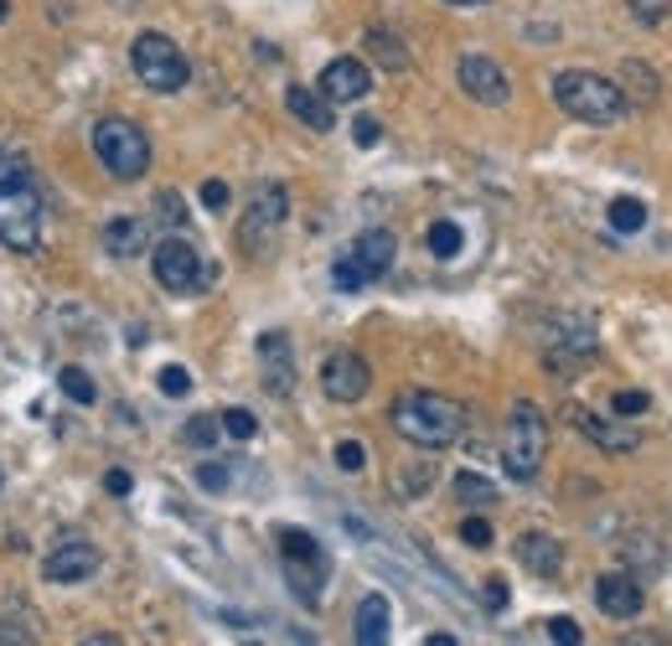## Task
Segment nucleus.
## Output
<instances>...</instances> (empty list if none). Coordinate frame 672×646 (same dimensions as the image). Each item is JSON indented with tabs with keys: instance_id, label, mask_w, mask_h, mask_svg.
Listing matches in <instances>:
<instances>
[{
	"instance_id": "nucleus-24",
	"label": "nucleus",
	"mask_w": 672,
	"mask_h": 646,
	"mask_svg": "<svg viewBox=\"0 0 672 646\" xmlns=\"http://www.w3.org/2000/svg\"><path fill=\"white\" fill-rule=\"evenodd\" d=\"M424 243H430V254L435 259H455L460 254V243H466V234H460V223H430V234H424Z\"/></svg>"
},
{
	"instance_id": "nucleus-6",
	"label": "nucleus",
	"mask_w": 672,
	"mask_h": 646,
	"mask_svg": "<svg viewBox=\"0 0 672 646\" xmlns=\"http://www.w3.org/2000/svg\"><path fill=\"white\" fill-rule=\"evenodd\" d=\"M543 455H549V424H543L538 404H513L507 434H502V466H507V476L513 481H533Z\"/></svg>"
},
{
	"instance_id": "nucleus-12",
	"label": "nucleus",
	"mask_w": 672,
	"mask_h": 646,
	"mask_svg": "<svg viewBox=\"0 0 672 646\" xmlns=\"http://www.w3.org/2000/svg\"><path fill=\"white\" fill-rule=\"evenodd\" d=\"M321 388H326L332 404H357L362 393L373 388V368H368L357 352H332L326 357V368H321Z\"/></svg>"
},
{
	"instance_id": "nucleus-11",
	"label": "nucleus",
	"mask_w": 672,
	"mask_h": 646,
	"mask_svg": "<svg viewBox=\"0 0 672 646\" xmlns=\"http://www.w3.org/2000/svg\"><path fill=\"white\" fill-rule=\"evenodd\" d=\"M455 79H460V88H466L476 104H487V109H502V104L513 98V83L502 73V62L481 58V52H466L460 68H455Z\"/></svg>"
},
{
	"instance_id": "nucleus-44",
	"label": "nucleus",
	"mask_w": 672,
	"mask_h": 646,
	"mask_svg": "<svg viewBox=\"0 0 672 646\" xmlns=\"http://www.w3.org/2000/svg\"><path fill=\"white\" fill-rule=\"evenodd\" d=\"M621 646H668V642H662L657 631H636V636H626V642H621Z\"/></svg>"
},
{
	"instance_id": "nucleus-2",
	"label": "nucleus",
	"mask_w": 672,
	"mask_h": 646,
	"mask_svg": "<svg viewBox=\"0 0 672 646\" xmlns=\"http://www.w3.org/2000/svg\"><path fill=\"white\" fill-rule=\"evenodd\" d=\"M394 430L409 445H419V451H445L466 430V409L455 398H445V393L409 388V393H398V404H394Z\"/></svg>"
},
{
	"instance_id": "nucleus-28",
	"label": "nucleus",
	"mask_w": 672,
	"mask_h": 646,
	"mask_svg": "<svg viewBox=\"0 0 672 646\" xmlns=\"http://www.w3.org/2000/svg\"><path fill=\"white\" fill-rule=\"evenodd\" d=\"M218 424H223V434H233V440H254L259 434V419L249 409H223Z\"/></svg>"
},
{
	"instance_id": "nucleus-45",
	"label": "nucleus",
	"mask_w": 672,
	"mask_h": 646,
	"mask_svg": "<svg viewBox=\"0 0 672 646\" xmlns=\"http://www.w3.org/2000/svg\"><path fill=\"white\" fill-rule=\"evenodd\" d=\"M424 646H455V636H445V631H435V636H424Z\"/></svg>"
},
{
	"instance_id": "nucleus-3",
	"label": "nucleus",
	"mask_w": 672,
	"mask_h": 646,
	"mask_svg": "<svg viewBox=\"0 0 672 646\" xmlns=\"http://www.w3.org/2000/svg\"><path fill=\"white\" fill-rule=\"evenodd\" d=\"M554 104L579 124H621L626 119V88L615 79H600V73H585V68H569L554 79Z\"/></svg>"
},
{
	"instance_id": "nucleus-29",
	"label": "nucleus",
	"mask_w": 672,
	"mask_h": 646,
	"mask_svg": "<svg viewBox=\"0 0 672 646\" xmlns=\"http://www.w3.org/2000/svg\"><path fill=\"white\" fill-rule=\"evenodd\" d=\"M0 646H37V631L21 615H0Z\"/></svg>"
},
{
	"instance_id": "nucleus-38",
	"label": "nucleus",
	"mask_w": 672,
	"mask_h": 646,
	"mask_svg": "<svg viewBox=\"0 0 672 646\" xmlns=\"http://www.w3.org/2000/svg\"><path fill=\"white\" fill-rule=\"evenodd\" d=\"M156 213H160V223H171V228H181V223H187V207H181L177 192H160L156 196Z\"/></svg>"
},
{
	"instance_id": "nucleus-42",
	"label": "nucleus",
	"mask_w": 672,
	"mask_h": 646,
	"mask_svg": "<svg viewBox=\"0 0 672 646\" xmlns=\"http://www.w3.org/2000/svg\"><path fill=\"white\" fill-rule=\"evenodd\" d=\"M130 487H135L130 470H109V476H104V491H109V497H130Z\"/></svg>"
},
{
	"instance_id": "nucleus-41",
	"label": "nucleus",
	"mask_w": 672,
	"mask_h": 646,
	"mask_svg": "<svg viewBox=\"0 0 672 646\" xmlns=\"http://www.w3.org/2000/svg\"><path fill=\"white\" fill-rule=\"evenodd\" d=\"M481 600L492 610H507V585H502V579H487V585H481Z\"/></svg>"
},
{
	"instance_id": "nucleus-8",
	"label": "nucleus",
	"mask_w": 672,
	"mask_h": 646,
	"mask_svg": "<svg viewBox=\"0 0 672 646\" xmlns=\"http://www.w3.org/2000/svg\"><path fill=\"white\" fill-rule=\"evenodd\" d=\"M285 213H290V196H285V187L279 181H264L254 192V202H249V213H243V223H238V243H243V254L259 259L275 249L279 228H285Z\"/></svg>"
},
{
	"instance_id": "nucleus-22",
	"label": "nucleus",
	"mask_w": 672,
	"mask_h": 646,
	"mask_svg": "<svg viewBox=\"0 0 672 646\" xmlns=\"http://www.w3.org/2000/svg\"><path fill=\"white\" fill-rule=\"evenodd\" d=\"M362 47H368V58L383 62L388 73H404V68H409V47H404L394 32H383V26H373V32L362 37Z\"/></svg>"
},
{
	"instance_id": "nucleus-33",
	"label": "nucleus",
	"mask_w": 672,
	"mask_h": 646,
	"mask_svg": "<svg viewBox=\"0 0 672 646\" xmlns=\"http://www.w3.org/2000/svg\"><path fill=\"white\" fill-rule=\"evenodd\" d=\"M460 543L466 549H492V523L487 517H466L460 523Z\"/></svg>"
},
{
	"instance_id": "nucleus-40",
	"label": "nucleus",
	"mask_w": 672,
	"mask_h": 646,
	"mask_svg": "<svg viewBox=\"0 0 672 646\" xmlns=\"http://www.w3.org/2000/svg\"><path fill=\"white\" fill-rule=\"evenodd\" d=\"M424 481H435V466H419V470H409V476H398V487L409 491V497H419Z\"/></svg>"
},
{
	"instance_id": "nucleus-47",
	"label": "nucleus",
	"mask_w": 672,
	"mask_h": 646,
	"mask_svg": "<svg viewBox=\"0 0 672 646\" xmlns=\"http://www.w3.org/2000/svg\"><path fill=\"white\" fill-rule=\"evenodd\" d=\"M445 5H481V0H445Z\"/></svg>"
},
{
	"instance_id": "nucleus-35",
	"label": "nucleus",
	"mask_w": 672,
	"mask_h": 646,
	"mask_svg": "<svg viewBox=\"0 0 672 646\" xmlns=\"http://www.w3.org/2000/svg\"><path fill=\"white\" fill-rule=\"evenodd\" d=\"M228 481H233V476H228V466H218V460H202L197 466V487L202 491H228Z\"/></svg>"
},
{
	"instance_id": "nucleus-16",
	"label": "nucleus",
	"mask_w": 672,
	"mask_h": 646,
	"mask_svg": "<svg viewBox=\"0 0 672 646\" xmlns=\"http://www.w3.org/2000/svg\"><path fill=\"white\" fill-rule=\"evenodd\" d=\"M569 419L590 434L600 451H611V455H632L636 445H641V434H636L632 424H621V419H600V414L585 409V404H569Z\"/></svg>"
},
{
	"instance_id": "nucleus-34",
	"label": "nucleus",
	"mask_w": 672,
	"mask_h": 646,
	"mask_svg": "<svg viewBox=\"0 0 672 646\" xmlns=\"http://www.w3.org/2000/svg\"><path fill=\"white\" fill-rule=\"evenodd\" d=\"M332 455H336V466H341V470H362V466H368V445H362V440H341Z\"/></svg>"
},
{
	"instance_id": "nucleus-17",
	"label": "nucleus",
	"mask_w": 672,
	"mask_h": 646,
	"mask_svg": "<svg viewBox=\"0 0 672 646\" xmlns=\"http://www.w3.org/2000/svg\"><path fill=\"white\" fill-rule=\"evenodd\" d=\"M595 606L605 610L611 621H636L641 606H647V595H641V585L632 574H600L595 579Z\"/></svg>"
},
{
	"instance_id": "nucleus-32",
	"label": "nucleus",
	"mask_w": 672,
	"mask_h": 646,
	"mask_svg": "<svg viewBox=\"0 0 672 646\" xmlns=\"http://www.w3.org/2000/svg\"><path fill=\"white\" fill-rule=\"evenodd\" d=\"M160 393H166V398H187V393H192V372L177 368V362L160 368Z\"/></svg>"
},
{
	"instance_id": "nucleus-10",
	"label": "nucleus",
	"mask_w": 672,
	"mask_h": 646,
	"mask_svg": "<svg viewBox=\"0 0 672 646\" xmlns=\"http://www.w3.org/2000/svg\"><path fill=\"white\" fill-rule=\"evenodd\" d=\"M156 279L171 295H197L207 285V264L187 238H160L156 243Z\"/></svg>"
},
{
	"instance_id": "nucleus-36",
	"label": "nucleus",
	"mask_w": 672,
	"mask_h": 646,
	"mask_svg": "<svg viewBox=\"0 0 672 646\" xmlns=\"http://www.w3.org/2000/svg\"><path fill=\"white\" fill-rule=\"evenodd\" d=\"M549 642H554V646H579V642H585V631L574 626L569 615H554V621H549Z\"/></svg>"
},
{
	"instance_id": "nucleus-4",
	"label": "nucleus",
	"mask_w": 672,
	"mask_h": 646,
	"mask_svg": "<svg viewBox=\"0 0 672 646\" xmlns=\"http://www.w3.org/2000/svg\"><path fill=\"white\" fill-rule=\"evenodd\" d=\"M94 156H99V166L115 181H140L145 166H151V140H145L140 124L109 115L94 124Z\"/></svg>"
},
{
	"instance_id": "nucleus-15",
	"label": "nucleus",
	"mask_w": 672,
	"mask_h": 646,
	"mask_svg": "<svg viewBox=\"0 0 672 646\" xmlns=\"http://www.w3.org/2000/svg\"><path fill=\"white\" fill-rule=\"evenodd\" d=\"M368 88H373V73L362 58H332L321 68V94L332 104H357V98H368Z\"/></svg>"
},
{
	"instance_id": "nucleus-23",
	"label": "nucleus",
	"mask_w": 672,
	"mask_h": 646,
	"mask_svg": "<svg viewBox=\"0 0 672 646\" xmlns=\"http://www.w3.org/2000/svg\"><path fill=\"white\" fill-rule=\"evenodd\" d=\"M451 491H455V502H466V507H492L496 502V487L487 476H476V470H460L451 481Z\"/></svg>"
},
{
	"instance_id": "nucleus-46",
	"label": "nucleus",
	"mask_w": 672,
	"mask_h": 646,
	"mask_svg": "<svg viewBox=\"0 0 672 646\" xmlns=\"http://www.w3.org/2000/svg\"><path fill=\"white\" fill-rule=\"evenodd\" d=\"M5 16H11V0H0V21H5Z\"/></svg>"
},
{
	"instance_id": "nucleus-25",
	"label": "nucleus",
	"mask_w": 672,
	"mask_h": 646,
	"mask_svg": "<svg viewBox=\"0 0 672 646\" xmlns=\"http://www.w3.org/2000/svg\"><path fill=\"white\" fill-rule=\"evenodd\" d=\"M611 228L615 234H641L647 228V207L636 196H615L611 202Z\"/></svg>"
},
{
	"instance_id": "nucleus-43",
	"label": "nucleus",
	"mask_w": 672,
	"mask_h": 646,
	"mask_svg": "<svg viewBox=\"0 0 672 646\" xmlns=\"http://www.w3.org/2000/svg\"><path fill=\"white\" fill-rule=\"evenodd\" d=\"M79 646H124V642H119L115 631H88V636H83Z\"/></svg>"
},
{
	"instance_id": "nucleus-31",
	"label": "nucleus",
	"mask_w": 672,
	"mask_h": 646,
	"mask_svg": "<svg viewBox=\"0 0 672 646\" xmlns=\"http://www.w3.org/2000/svg\"><path fill=\"white\" fill-rule=\"evenodd\" d=\"M626 5H632V16L641 26H662L672 16V0H626Z\"/></svg>"
},
{
	"instance_id": "nucleus-9",
	"label": "nucleus",
	"mask_w": 672,
	"mask_h": 646,
	"mask_svg": "<svg viewBox=\"0 0 672 646\" xmlns=\"http://www.w3.org/2000/svg\"><path fill=\"white\" fill-rule=\"evenodd\" d=\"M285 569H290V589H296L305 606H321V574H326V553L305 528H279L275 533Z\"/></svg>"
},
{
	"instance_id": "nucleus-5",
	"label": "nucleus",
	"mask_w": 672,
	"mask_h": 646,
	"mask_svg": "<svg viewBox=\"0 0 672 646\" xmlns=\"http://www.w3.org/2000/svg\"><path fill=\"white\" fill-rule=\"evenodd\" d=\"M130 68H135V79L151 88V94H181L187 79H192V68L181 58V47L166 32H140L130 41Z\"/></svg>"
},
{
	"instance_id": "nucleus-39",
	"label": "nucleus",
	"mask_w": 672,
	"mask_h": 646,
	"mask_svg": "<svg viewBox=\"0 0 672 646\" xmlns=\"http://www.w3.org/2000/svg\"><path fill=\"white\" fill-rule=\"evenodd\" d=\"M352 140L362 145V151H373L377 140H383V124H377V119H368V115L352 119Z\"/></svg>"
},
{
	"instance_id": "nucleus-7",
	"label": "nucleus",
	"mask_w": 672,
	"mask_h": 646,
	"mask_svg": "<svg viewBox=\"0 0 672 646\" xmlns=\"http://www.w3.org/2000/svg\"><path fill=\"white\" fill-rule=\"evenodd\" d=\"M394 254H398V238L388 234V228H368V234L352 238V249L332 264V279L336 290H362V285H373V279H383L388 270H394Z\"/></svg>"
},
{
	"instance_id": "nucleus-20",
	"label": "nucleus",
	"mask_w": 672,
	"mask_h": 646,
	"mask_svg": "<svg viewBox=\"0 0 672 646\" xmlns=\"http://www.w3.org/2000/svg\"><path fill=\"white\" fill-rule=\"evenodd\" d=\"M388 626H394L388 595H362V606H357V646H388Z\"/></svg>"
},
{
	"instance_id": "nucleus-27",
	"label": "nucleus",
	"mask_w": 672,
	"mask_h": 646,
	"mask_svg": "<svg viewBox=\"0 0 672 646\" xmlns=\"http://www.w3.org/2000/svg\"><path fill=\"white\" fill-rule=\"evenodd\" d=\"M58 383H62V393H68L73 404H94V398H99L94 378H88L83 368H62V372H58Z\"/></svg>"
},
{
	"instance_id": "nucleus-26",
	"label": "nucleus",
	"mask_w": 672,
	"mask_h": 646,
	"mask_svg": "<svg viewBox=\"0 0 672 646\" xmlns=\"http://www.w3.org/2000/svg\"><path fill=\"white\" fill-rule=\"evenodd\" d=\"M218 434H223L218 414H197V419H187V430H181V440H187L192 451H213V445H218Z\"/></svg>"
},
{
	"instance_id": "nucleus-13",
	"label": "nucleus",
	"mask_w": 672,
	"mask_h": 646,
	"mask_svg": "<svg viewBox=\"0 0 672 646\" xmlns=\"http://www.w3.org/2000/svg\"><path fill=\"white\" fill-rule=\"evenodd\" d=\"M41 574H47L52 585H83V579H94V574H99V549H94V543H83V538H62L58 549L47 553Z\"/></svg>"
},
{
	"instance_id": "nucleus-37",
	"label": "nucleus",
	"mask_w": 672,
	"mask_h": 646,
	"mask_svg": "<svg viewBox=\"0 0 672 646\" xmlns=\"http://www.w3.org/2000/svg\"><path fill=\"white\" fill-rule=\"evenodd\" d=\"M228 202H233V192H228V181H202V207H207V213H223V207H228Z\"/></svg>"
},
{
	"instance_id": "nucleus-30",
	"label": "nucleus",
	"mask_w": 672,
	"mask_h": 646,
	"mask_svg": "<svg viewBox=\"0 0 672 646\" xmlns=\"http://www.w3.org/2000/svg\"><path fill=\"white\" fill-rule=\"evenodd\" d=\"M647 409H652V398H647L641 388H626V393H615V398H611L615 419H636V414H647Z\"/></svg>"
},
{
	"instance_id": "nucleus-19",
	"label": "nucleus",
	"mask_w": 672,
	"mask_h": 646,
	"mask_svg": "<svg viewBox=\"0 0 672 646\" xmlns=\"http://www.w3.org/2000/svg\"><path fill=\"white\" fill-rule=\"evenodd\" d=\"M285 109L305 124V130H316V135H326L336 124L332 115V98L321 94V88H305V83H296V88H285Z\"/></svg>"
},
{
	"instance_id": "nucleus-14",
	"label": "nucleus",
	"mask_w": 672,
	"mask_h": 646,
	"mask_svg": "<svg viewBox=\"0 0 672 646\" xmlns=\"http://www.w3.org/2000/svg\"><path fill=\"white\" fill-rule=\"evenodd\" d=\"M259 368H264V388L275 393V398L296 393V352H290V336L285 332L259 336Z\"/></svg>"
},
{
	"instance_id": "nucleus-18",
	"label": "nucleus",
	"mask_w": 672,
	"mask_h": 646,
	"mask_svg": "<svg viewBox=\"0 0 672 646\" xmlns=\"http://www.w3.org/2000/svg\"><path fill=\"white\" fill-rule=\"evenodd\" d=\"M517 564L538 574V579H554L559 569H564V543H559L554 533H523L517 538Z\"/></svg>"
},
{
	"instance_id": "nucleus-1",
	"label": "nucleus",
	"mask_w": 672,
	"mask_h": 646,
	"mask_svg": "<svg viewBox=\"0 0 672 646\" xmlns=\"http://www.w3.org/2000/svg\"><path fill=\"white\" fill-rule=\"evenodd\" d=\"M0 243L32 254L41 243V196L16 151H0Z\"/></svg>"
},
{
	"instance_id": "nucleus-21",
	"label": "nucleus",
	"mask_w": 672,
	"mask_h": 646,
	"mask_svg": "<svg viewBox=\"0 0 672 646\" xmlns=\"http://www.w3.org/2000/svg\"><path fill=\"white\" fill-rule=\"evenodd\" d=\"M104 249L115 259H135L145 243H151V228H145V217H109L104 223Z\"/></svg>"
}]
</instances>
